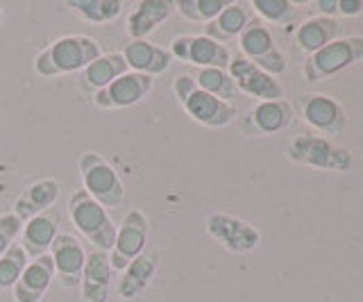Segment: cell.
<instances>
[{
	"label": "cell",
	"instance_id": "1",
	"mask_svg": "<svg viewBox=\"0 0 363 302\" xmlns=\"http://www.w3.org/2000/svg\"><path fill=\"white\" fill-rule=\"evenodd\" d=\"M102 55V48L96 39L84 35H68L52 41L34 60V71L41 77H55L64 73L84 71L91 62Z\"/></svg>",
	"mask_w": 363,
	"mask_h": 302
},
{
	"label": "cell",
	"instance_id": "27",
	"mask_svg": "<svg viewBox=\"0 0 363 302\" xmlns=\"http://www.w3.org/2000/svg\"><path fill=\"white\" fill-rule=\"evenodd\" d=\"M191 77L196 80V84L200 89H204V91L216 96V98L225 100V103H232L238 94V89L230 77V73L223 71V69H200L196 75H191Z\"/></svg>",
	"mask_w": 363,
	"mask_h": 302
},
{
	"label": "cell",
	"instance_id": "15",
	"mask_svg": "<svg viewBox=\"0 0 363 302\" xmlns=\"http://www.w3.org/2000/svg\"><path fill=\"white\" fill-rule=\"evenodd\" d=\"M155 77L143 75V73H134L128 71L121 77H116L109 86H105L102 91H98L94 98V105L102 109H121V107H132L136 103L150 94Z\"/></svg>",
	"mask_w": 363,
	"mask_h": 302
},
{
	"label": "cell",
	"instance_id": "10",
	"mask_svg": "<svg viewBox=\"0 0 363 302\" xmlns=\"http://www.w3.org/2000/svg\"><path fill=\"white\" fill-rule=\"evenodd\" d=\"M204 225H207L211 239H216L225 250L234 255L252 252L261 241V232L255 225L230 214H209Z\"/></svg>",
	"mask_w": 363,
	"mask_h": 302
},
{
	"label": "cell",
	"instance_id": "28",
	"mask_svg": "<svg viewBox=\"0 0 363 302\" xmlns=\"http://www.w3.org/2000/svg\"><path fill=\"white\" fill-rule=\"evenodd\" d=\"M227 5H230L227 0H177V3H173V7L186 21L204 26L218 16Z\"/></svg>",
	"mask_w": 363,
	"mask_h": 302
},
{
	"label": "cell",
	"instance_id": "25",
	"mask_svg": "<svg viewBox=\"0 0 363 302\" xmlns=\"http://www.w3.org/2000/svg\"><path fill=\"white\" fill-rule=\"evenodd\" d=\"M336 35H338V23L334 18L313 16L298 26V30L293 32V39L300 50H304L306 55H313L315 50L325 48L327 43H332Z\"/></svg>",
	"mask_w": 363,
	"mask_h": 302
},
{
	"label": "cell",
	"instance_id": "2",
	"mask_svg": "<svg viewBox=\"0 0 363 302\" xmlns=\"http://www.w3.org/2000/svg\"><path fill=\"white\" fill-rule=\"evenodd\" d=\"M173 94L179 100V105L184 107L186 114L193 121H198L200 125L225 128V125H230V123H234L238 116V109L234 103H225V100L207 94L186 73L175 77Z\"/></svg>",
	"mask_w": 363,
	"mask_h": 302
},
{
	"label": "cell",
	"instance_id": "26",
	"mask_svg": "<svg viewBox=\"0 0 363 302\" xmlns=\"http://www.w3.org/2000/svg\"><path fill=\"white\" fill-rule=\"evenodd\" d=\"M66 7L89 23H109L123 12L121 0H68Z\"/></svg>",
	"mask_w": 363,
	"mask_h": 302
},
{
	"label": "cell",
	"instance_id": "17",
	"mask_svg": "<svg viewBox=\"0 0 363 302\" xmlns=\"http://www.w3.org/2000/svg\"><path fill=\"white\" fill-rule=\"evenodd\" d=\"M111 279H113V268L109 262V252L105 250L86 252L82 279H79L82 302H107Z\"/></svg>",
	"mask_w": 363,
	"mask_h": 302
},
{
	"label": "cell",
	"instance_id": "8",
	"mask_svg": "<svg viewBox=\"0 0 363 302\" xmlns=\"http://www.w3.org/2000/svg\"><path fill=\"white\" fill-rule=\"evenodd\" d=\"M298 105H300L304 123L318 134V137H320V134L338 137V134L345 132V125H347L345 109L340 107V103L332 96L304 94L298 98Z\"/></svg>",
	"mask_w": 363,
	"mask_h": 302
},
{
	"label": "cell",
	"instance_id": "5",
	"mask_svg": "<svg viewBox=\"0 0 363 302\" xmlns=\"http://www.w3.org/2000/svg\"><path fill=\"white\" fill-rule=\"evenodd\" d=\"M79 177H82L84 191L100 203L102 207H121L125 200V184L116 169L98 152L89 150L79 157Z\"/></svg>",
	"mask_w": 363,
	"mask_h": 302
},
{
	"label": "cell",
	"instance_id": "33",
	"mask_svg": "<svg viewBox=\"0 0 363 302\" xmlns=\"http://www.w3.org/2000/svg\"><path fill=\"white\" fill-rule=\"evenodd\" d=\"M315 9L318 12H323V16H329L332 18L334 14H338L336 12V0H315Z\"/></svg>",
	"mask_w": 363,
	"mask_h": 302
},
{
	"label": "cell",
	"instance_id": "22",
	"mask_svg": "<svg viewBox=\"0 0 363 302\" xmlns=\"http://www.w3.org/2000/svg\"><path fill=\"white\" fill-rule=\"evenodd\" d=\"M157 266H159L157 252H141L136 259H132L121 271L118 296L123 300H132L136 296H141L147 289V284H150L152 275L157 273Z\"/></svg>",
	"mask_w": 363,
	"mask_h": 302
},
{
	"label": "cell",
	"instance_id": "14",
	"mask_svg": "<svg viewBox=\"0 0 363 302\" xmlns=\"http://www.w3.org/2000/svg\"><path fill=\"white\" fill-rule=\"evenodd\" d=\"M227 73L234 80L238 91H243L252 98L261 100H281L284 98V89L272 75L266 71H261L259 66L252 62H247L243 55H234L230 66H227Z\"/></svg>",
	"mask_w": 363,
	"mask_h": 302
},
{
	"label": "cell",
	"instance_id": "12",
	"mask_svg": "<svg viewBox=\"0 0 363 302\" xmlns=\"http://www.w3.org/2000/svg\"><path fill=\"white\" fill-rule=\"evenodd\" d=\"M48 255L55 264V275L62 279V286L64 289L79 286V279H82V271H84V262H86L84 243L71 232H60L55 237Z\"/></svg>",
	"mask_w": 363,
	"mask_h": 302
},
{
	"label": "cell",
	"instance_id": "9",
	"mask_svg": "<svg viewBox=\"0 0 363 302\" xmlns=\"http://www.w3.org/2000/svg\"><path fill=\"white\" fill-rule=\"evenodd\" d=\"M147 243V218L143 211L130 209L123 216L121 228L116 230V241L109 250V262L113 271H123L132 259H136L141 252H145Z\"/></svg>",
	"mask_w": 363,
	"mask_h": 302
},
{
	"label": "cell",
	"instance_id": "16",
	"mask_svg": "<svg viewBox=\"0 0 363 302\" xmlns=\"http://www.w3.org/2000/svg\"><path fill=\"white\" fill-rule=\"evenodd\" d=\"M57 234H60V209L50 207L48 211H43V214L23 223L18 243L23 245V250H26L28 259H37V257L50 252V245Z\"/></svg>",
	"mask_w": 363,
	"mask_h": 302
},
{
	"label": "cell",
	"instance_id": "4",
	"mask_svg": "<svg viewBox=\"0 0 363 302\" xmlns=\"http://www.w3.org/2000/svg\"><path fill=\"white\" fill-rule=\"evenodd\" d=\"M286 155L293 164L309 166V169L332 173H347L354 169V155L318 134H298L289 143Z\"/></svg>",
	"mask_w": 363,
	"mask_h": 302
},
{
	"label": "cell",
	"instance_id": "23",
	"mask_svg": "<svg viewBox=\"0 0 363 302\" xmlns=\"http://www.w3.org/2000/svg\"><path fill=\"white\" fill-rule=\"evenodd\" d=\"M173 12V3L168 0H141L128 16V35L130 39H145L155 32Z\"/></svg>",
	"mask_w": 363,
	"mask_h": 302
},
{
	"label": "cell",
	"instance_id": "13",
	"mask_svg": "<svg viewBox=\"0 0 363 302\" xmlns=\"http://www.w3.org/2000/svg\"><path fill=\"white\" fill-rule=\"evenodd\" d=\"M293 121V107L289 100H261L238 121V128L247 137H268L286 130Z\"/></svg>",
	"mask_w": 363,
	"mask_h": 302
},
{
	"label": "cell",
	"instance_id": "3",
	"mask_svg": "<svg viewBox=\"0 0 363 302\" xmlns=\"http://www.w3.org/2000/svg\"><path fill=\"white\" fill-rule=\"evenodd\" d=\"M68 216H71L73 225L82 237L96 245V250L109 252L116 241V223H113L107 214V209L100 203H96L84 189L77 191L68 200Z\"/></svg>",
	"mask_w": 363,
	"mask_h": 302
},
{
	"label": "cell",
	"instance_id": "11",
	"mask_svg": "<svg viewBox=\"0 0 363 302\" xmlns=\"http://www.w3.org/2000/svg\"><path fill=\"white\" fill-rule=\"evenodd\" d=\"M170 55L186 64H196L200 69H223L232 62V52L227 50L223 43H216L213 39L204 35H182L175 37L170 43Z\"/></svg>",
	"mask_w": 363,
	"mask_h": 302
},
{
	"label": "cell",
	"instance_id": "6",
	"mask_svg": "<svg viewBox=\"0 0 363 302\" xmlns=\"http://www.w3.org/2000/svg\"><path fill=\"white\" fill-rule=\"evenodd\" d=\"M363 60V37H345L334 39L327 43L325 48L315 50L304 62V80L306 82H323L327 77H332L340 71H345L347 66L357 64Z\"/></svg>",
	"mask_w": 363,
	"mask_h": 302
},
{
	"label": "cell",
	"instance_id": "19",
	"mask_svg": "<svg viewBox=\"0 0 363 302\" xmlns=\"http://www.w3.org/2000/svg\"><path fill=\"white\" fill-rule=\"evenodd\" d=\"M128 64H125L121 52H109V55H100L96 62H91L84 71H79L77 77V89L84 96L94 98L98 91H102L105 86H109L116 77L123 73H128Z\"/></svg>",
	"mask_w": 363,
	"mask_h": 302
},
{
	"label": "cell",
	"instance_id": "30",
	"mask_svg": "<svg viewBox=\"0 0 363 302\" xmlns=\"http://www.w3.org/2000/svg\"><path fill=\"white\" fill-rule=\"evenodd\" d=\"M250 9L259 14V21H268V23L289 26L295 16V5L289 0H252Z\"/></svg>",
	"mask_w": 363,
	"mask_h": 302
},
{
	"label": "cell",
	"instance_id": "31",
	"mask_svg": "<svg viewBox=\"0 0 363 302\" xmlns=\"http://www.w3.org/2000/svg\"><path fill=\"white\" fill-rule=\"evenodd\" d=\"M21 230H23V220L14 214V211L0 214V257L18 241Z\"/></svg>",
	"mask_w": 363,
	"mask_h": 302
},
{
	"label": "cell",
	"instance_id": "7",
	"mask_svg": "<svg viewBox=\"0 0 363 302\" xmlns=\"http://www.w3.org/2000/svg\"><path fill=\"white\" fill-rule=\"evenodd\" d=\"M238 46H241V55L247 62H252L268 75L275 77L286 71V60H284L281 50L272 39V32L264 21L250 18L245 30L238 35Z\"/></svg>",
	"mask_w": 363,
	"mask_h": 302
},
{
	"label": "cell",
	"instance_id": "21",
	"mask_svg": "<svg viewBox=\"0 0 363 302\" xmlns=\"http://www.w3.org/2000/svg\"><path fill=\"white\" fill-rule=\"evenodd\" d=\"M57 198H60V182L52 180V177H48V180H37L21 191L14 205V214L26 223L34 216L43 214V211H48L50 207H55Z\"/></svg>",
	"mask_w": 363,
	"mask_h": 302
},
{
	"label": "cell",
	"instance_id": "24",
	"mask_svg": "<svg viewBox=\"0 0 363 302\" xmlns=\"http://www.w3.org/2000/svg\"><path fill=\"white\" fill-rule=\"evenodd\" d=\"M250 12H252L250 3H230L218 16L204 26V37H209L216 43H223L225 46V41L236 39L245 30L250 18H252Z\"/></svg>",
	"mask_w": 363,
	"mask_h": 302
},
{
	"label": "cell",
	"instance_id": "18",
	"mask_svg": "<svg viewBox=\"0 0 363 302\" xmlns=\"http://www.w3.org/2000/svg\"><path fill=\"white\" fill-rule=\"evenodd\" d=\"M128 69L134 73H143V75H162L164 71H168L170 62H173V55L170 50L155 46L147 39H130L121 50Z\"/></svg>",
	"mask_w": 363,
	"mask_h": 302
},
{
	"label": "cell",
	"instance_id": "34",
	"mask_svg": "<svg viewBox=\"0 0 363 302\" xmlns=\"http://www.w3.org/2000/svg\"><path fill=\"white\" fill-rule=\"evenodd\" d=\"M0 26H3V12H0Z\"/></svg>",
	"mask_w": 363,
	"mask_h": 302
},
{
	"label": "cell",
	"instance_id": "29",
	"mask_svg": "<svg viewBox=\"0 0 363 302\" xmlns=\"http://www.w3.org/2000/svg\"><path fill=\"white\" fill-rule=\"evenodd\" d=\"M30 264L23 245L16 241L11 248L0 257V291L3 289H14L18 282V277L26 271V266Z\"/></svg>",
	"mask_w": 363,
	"mask_h": 302
},
{
	"label": "cell",
	"instance_id": "20",
	"mask_svg": "<svg viewBox=\"0 0 363 302\" xmlns=\"http://www.w3.org/2000/svg\"><path fill=\"white\" fill-rule=\"evenodd\" d=\"M55 277V264L50 259V255L37 257V259H30L26 266V271L18 277V282L14 284V300L16 302H41L45 296L50 282Z\"/></svg>",
	"mask_w": 363,
	"mask_h": 302
},
{
	"label": "cell",
	"instance_id": "32",
	"mask_svg": "<svg viewBox=\"0 0 363 302\" xmlns=\"http://www.w3.org/2000/svg\"><path fill=\"white\" fill-rule=\"evenodd\" d=\"M336 12L343 16L363 14V0H336Z\"/></svg>",
	"mask_w": 363,
	"mask_h": 302
}]
</instances>
